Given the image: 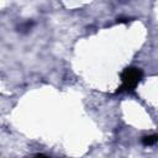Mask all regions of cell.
I'll list each match as a JSON object with an SVG mask.
<instances>
[{
  "mask_svg": "<svg viewBox=\"0 0 158 158\" xmlns=\"http://www.w3.org/2000/svg\"><path fill=\"white\" fill-rule=\"evenodd\" d=\"M141 79H142V72L138 68H127V69H125L121 74L122 85H121L118 91L135 89Z\"/></svg>",
  "mask_w": 158,
  "mask_h": 158,
  "instance_id": "1",
  "label": "cell"
},
{
  "mask_svg": "<svg viewBox=\"0 0 158 158\" xmlns=\"http://www.w3.org/2000/svg\"><path fill=\"white\" fill-rule=\"evenodd\" d=\"M35 158H51V157L44 156V154H37V156H35Z\"/></svg>",
  "mask_w": 158,
  "mask_h": 158,
  "instance_id": "3",
  "label": "cell"
},
{
  "mask_svg": "<svg viewBox=\"0 0 158 158\" xmlns=\"http://www.w3.org/2000/svg\"><path fill=\"white\" fill-rule=\"evenodd\" d=\"M157 142V135H152V136H146L142 138V143L144 146H152Z\"/></svg>",
  "mask_w": 158,
  "mask_h": 158,
  "instance_id": "2",
  "label": "cell"
}]
</instances>
